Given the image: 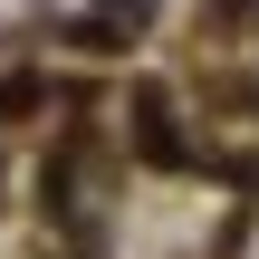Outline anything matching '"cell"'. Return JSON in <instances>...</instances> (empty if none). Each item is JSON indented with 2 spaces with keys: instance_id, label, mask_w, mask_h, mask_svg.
<instances>
[{
  "instance_id": "6da1fadb",
  "label": "cell",
  "mask_w": 259,
  "mask_h": 259,
  "mask_svg": "<svg viewBox=\"0 0 259 259\" xmlns=\"http://www.w3.org/2000/svg\"><path fill=\"white\" fill-rule=\"evenodd\" d=\"M144 19H154V0H106L96 19H77V38H87V48H125Z\"/></svg>"
}]
</instances>
